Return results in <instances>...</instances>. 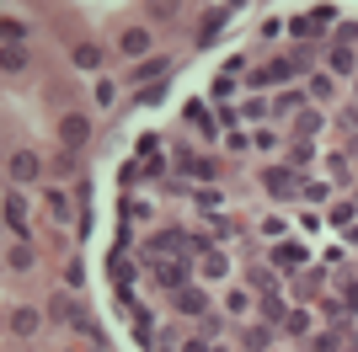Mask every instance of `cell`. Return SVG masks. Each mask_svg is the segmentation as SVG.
<instances>
[{
    "label": "cell",
    "mask_w": 358,
    "mask_h": 352,
    "mask_svg": "<svg viewBox=\"0 0 358 352\" xmlns=\"http://www.w3.org/2000/svg\"><path fill=\"white\" fill-rule=\"evenodd\" d=\"M155 278H161L166 288L177 293V288H187V267H182L177 256H155Z\"/></svg>",
    "instance_id": "6da1fadb"
},
{
    "label": "cell",
    "mask_w": 358,
    "mask_h": 352,
    "mask_svg": "<svg viewBox=\"0 0 358 352\" xmlns=\"http://www.w3.org/2000/svg\"><path fill=\"white\" fill-rule=\"evenodd\" d=\"M59 139H64V145H70V149H80V145H86V139H91V123H86V117H80V112H70V117H64V123H59Z\"/></svg>",
    "instance_id": "7a4b0ae2"
},
{
    "label": "cell",
    "mask_w": 358,
    "mask_h": 352,
    "mask_svg": "<svg viewBox=\"0 0 358 352\" xmlns=\"http://www.w3.org/2000/svg\"><path fill=\"white\" fill-rule=\"evenodd\" d=\"M268 192H273V198H289V192H299L294 171H289V166H273V171H268Z\"/></svg>",
    "instance_id": "3957f363"
},
{
    "label": "cell",
    "mask_w": 358,
    "mask_h": 352,
    "mask_svg": "<svg viewBox=\"0 0 358 352\" xmlns=\"http://www.w3.org/2000/svg\"><path fill=\"white\" fill-rule=\"evenodd\" d=\"M177 309H182V315H209V299H203V288H177Z\"/></svg>",
    "instance_id": "277c9868"
},
{
    "label": "cell",
    "mask_w": 358,
    "mask_h": 352,
    "mask_svg": "<svg viewBox=\"0 0 358 352\" xmlns=\"http://www.w3.org/2000/svg\"><path fill=\"white\" fill-rule=\"evenodd\" d=\"M327 22H331V11H327V6H321V11L299 16V22H294V32H299V38H310V32H321V27H327Z\"/></svg>",
    "instance_id": "5b68a950"
},
{
    "label": "cell",
    "mask_w": 358,
    "mask_h": 352,
    "mask_svg": "<svg viewBox=\"0 0 358 352\" xmlns=\"http://www.w3.org/2000/svg\"><path fill=\"white\" fill-rule=\"evenodd\" d=\"M11 176H16V182H32V176H38V155H27V149L11 155Z\"/></svg>",
    "instance_id": "8992f818"
},
{
    "label": "cell",
    "mask_w": 358,
    "mask_h": 352,
    "mask_svg": "<svg viewBox=\"0 0 358 352\" xmlns=\"http://www.w3.org/2000/svg\"><path fill=\"white\" fill-rule=\"evenodd\" d=\"M118 48H123V54H129V59L150 54V32H139V27H134V32H123V43H118Z\"/></svg>",
    "instance_id": "52a82bcc"
},
{
    "label": "cell",
    "mask_w": 358,
    "mask_h": 352,
    "mask_svg": "<svg viewBox=\"0 0 358 352\" xmlns=\"http://www.w3.org/2000/svg\"><path fill=\"white\" fill-rule=\"evenodd\" d=\"M299 262H305V246H294V240H289V246H278V267H284V272H294Z\"/></svg>",
    "instance_id": "ba28073f"
},
{
    "label": "cell",
    "mask_w": 358,
    "mask_h": 352,
    "mask_svg": "<svg viewBox=\"0 0 358 352\" xmlns=\"http://www.w3.org/2000/svg\"><path fill=\"white\" fill-rule=\"evenodd\" d=\"M11 331H16V337L38 331V309H16V315H11Z\"/></svg>",
    "instance_id": "9c48e42d"
},
{
    "label": "cell",
    "mask_w": 358,
    "mask_h": 352,
    "mask_svg": "<svg viewBox=\"0 0 358 352\" xmlns=\"http://www.w3.org/2000/svg\"><path fill=\"white\" fill-rule=\"evenodd\" d=\"M75 64H80V70H96V64H102V48H96V43H80V48H75Z\"/></svg>",
    "instance_id": "30bf717a"
},
{
    "label": "cell",
    "mask_w": 358,
    "mask_h": 352,
    "mask_svg": "<svg viewBox=\"0 0 358 352\" xmlns=\"http://www.w3.org/2000/svg\"><path fill=\"white\" fill-rule=\"evenodd\" d=\"M22 219H27V208H22V198H6V224H11V230H22Z\"/></svg>",
    "instance_id": "8fae6325"
},
{
    "label": "cell",
    "mask_w": 358,
    "mask_h": 352,
    "mask_svg": "<svg viewBox=\"0 0 358 352\" xmlns=\"http://www.w3.org/2000/svg\"><path fill=\"white\" fill-rule=\"evenodd\" d=\"M224 267L230 262H224L220 251H209V256H203V278H224Z\"/></svg>",
    "instance_id": "7c38bea8"
},
{
    "label": "cell",
    "mask_w": 358,
    "mask_h": 352,
    "mask_svg": "<svg viewBox=\"0 0 358 352\" xmlns=\"http://www.w3.org/2000/svg\"><path fill=\"white\" fill-rule=\"evenodd\" d=\"M177 166H182V171H187V176H214V166H209V161H193V155H182Z\"/></svg>",
    "instance_id": "4fadbf2b"
},
{
    "label": "cell",
    "mask_w": 358,
    "mask_h": 352,
    "mask_svg": "<svg viewBox=\"0 0 358 352\" xmlns=\"http://www.w3.org/2000/svg\"><path fill=\"white\" fill-rule=\"evenodd\" d=\"M150 16H155V22H171V16H177V0H150Z\"/></svg>",
    "instance_id": "5bb4252c"
},
{
    "label": "cell",
    "mask_w": 358,
    "mask_h": 352,
    "mask_svg": "<svg viewBox=\"0 0 358 352\" xmlns=\"http://www.w3.org/2000/svg\"><path fill=\"white\" fill-rule=\"evenodd\" d=\"M262 315H268V321H284L289 309H284V299H278V293H268V299H262Z\"/></svg>",
    "instance_id": "9a60e30c"
},
{
    "label": "cell",
    "mask_w": 358,
    "mask_h": 352,
    "mask_svg": "<svg viewBox=\"0 0 358 352\" xmlns=\"http://www.w3.org/2000/svg\"><path fill=\"white\" fill-rule=\"evenodd\" d=\"M299 192H305L310 203H327V182H305V187H299Z\"/></svg>",
    "instance_id": "2e32d148"
},
{
    "label": "cell",
    "mask_w": 358,
    "mask_h": 352,
    "mask_svg": "<svg viewBox=\"0 0 358 352\" xmlns=\"http://www.w3.org/2000/svg\"><path fill=\"white\" fill-rule=\"evenodd\" d=\"M310 59H315L310 48H294V54H289V70H310Z\"/></svg>",
    "instance_id": "e0dca14e"
},
{
    "label": "cell",
    "mask_w": 358,
    "mask_h": 352,
    "mask_svg": "<svg viewBox=\"0 0 358 352\" xmlns=\"http://www.w3.org/2000/svg\"><path fill=\"white\" fill-rule=\"evenodd\" d=\"M310 96H321V102H327V96H331V75H315V80H310Z\"/></svg>",
    "instance_id": "ac0fdd59"
},
{
    "label": "cell",
    "mask_w": 358,
    "mask_h": 352,
    "mask_svg": "<svg viewBox=\"0 0 358 352\" xmlns=\"http://www.w3.org/2000/svg\"><path fill=\"white\" fill-rule=\"evenodd\" d=\"M284 325H289V331H305V325H310V315H305V309H289Z\"/></svg>",
    "instance_id": "d6986e66"
},
{
    "label": "cell",
    "mask_w": 358,
    "mask_h": 352,
    "mask_svg": "<svg viewBox=\"0 0 358 352\" xmlns=\"http://www.w3.org/2000/svg\"><path fill=\"white\" fill-rule=\"evenodd\" d=\"M22 64H27V54H22V48H16V43H11V48H6V70H11V75H16V70H22Z\"/></svg>",
    "instance_id": "ffe728a7"
},
{
    "label": "cell",
    "mask_w": 358,
    "mask_h": 352,
    "mask_svg": "<svg viewBox=\"0 0 358 352\" xmlns=\"http://www.w3.org/2000/svg\"><path fill=\"white\" fill-rule=\"evenodd\" d=\"M11 267H16V272H27V267H32V251L16 246V251H11Z\"/></svg>",
    "instance_id": "44dd1931"
},
{
    "label": "cell",
    "mask_w": 358,
    "mask_h": 352,
    "mask_svg": "<svg viewBox=\"0 0 358 352\" xmlns=\"http://www.w3.org/2000/svg\"><path fill=\"white\" fill-rule=\"evenodd\" d=\"M331 70H353V54H348V48H331Z\"/></svg>",
    "instance_id": "7402d4cb"
}]
</instances>
